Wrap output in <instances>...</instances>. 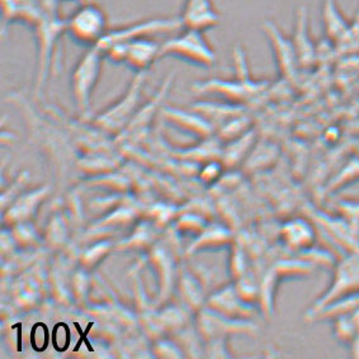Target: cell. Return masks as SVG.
Listing matches in <instances>:
<instances>
[{
    "instance_id": "obj_13",
    "label": "cell",
    "mask_w": 359,
    "mask_h": 359,
    "mask_svg": "<svg viewBox=\"0 0 359 359\" xmlns=\"http://www.w3.org/2000/svg\"><path fill=\"white\" fill-rule=\"evenodd\" d=\"M164 117L173 126L182 130L183 133H189L201 140H206L212 136L213 128L210 121L206 120L202 114L184 112L177 108H165L163 109Z\"/></svg>"
},
{
    "instance_id": "obj_19",
    "label": "cell",
    "mask_w": 359,
    "mask_h": 359,
    "mask_svg": "<svg viewBox=\"0 0 359 359\" xmlns=\"http://www.w3.org/2000/svg\"><path fill=\"white\" fill-rule=\"evenodd\" d=\"M332 325H333L334 338L338 340L340 344L351 346L354 339V334H355L353 313L335 318L332 320Z\"/></svg>"
},
{
    "instance_id": "obj_1",
    "label": "cell",
    "mask_w": 359,
    "mask_h": 359,
    "mask_svg": "<svg viewBox=\"0 0 359 359\" xmlns=\"http://www.w3.org/2000/svg\"><path fill=\"white\" fill-rule=\"evenodd\" d=\"M104 59V51L100 45H95L87 47L74 65L70 76V92L81 116H87L90 111L92 95L98 84Z\"/></svg>"
},
{
    "instance_id": "obj_8",
    "label": "cell",
    "mask_w": 359,
    "mask_h": 359,
    "mask_svg": "<svg viewBox=\"0 0 359 359\" xmlns=\"http://www.w3.org/2000/svg\"><path fill=\"white\" fill-rule=\"evenodd\" d=\"M178 29H182L180 17L145 18L128 25L111 28L98 45L103 48L114 42H127L141 37H158L161 34H173Z\"/></svg>"
},
{
    "instance_id": "obj_10",
    "label": "cell",
    "mask_w": 359,
    "mask_h": 359,
    "mask_svg": "<svg viewBox=\"0 0 359 359\" xmlns=\"http://www.w3.org/2000/svg\"><path fill=\"white\" fill-rule=\"evenodd\" d=\"M178 17L182 28L201 32H207L221 23V13L213 0H183Z\"/></svg>"
},
{
    "instance_id": "obj_16",
    "label": "cell",
    "mask_w": 359,
    "mask_h": 359,
    "mask_svg": "<svg viewBox=\"0 0 359 359\" xmlns=\"http://www.w3.org/2000/svg\"><path fill=\"white\" fill-rule=\"evenodd\" d=\"M321 22L326 40L338 45L346 36L351 22L341 12L338 0H323L321 3Z\"/></svg>"
},
{
    "instance_id": "obj_11",
    "label": "cell",
    "mask_w": 359,
    "mask_h": 359,
    "mask_svg": "<svg viewBox=\"0 0 359 359\" xmlns=\"http://www.w3.org/2000/svg\"><path fill=\"white\" fill-rule=\"evenodd\" d=\"M200 319V330L203 337L210 340L227 338L231 334L252 335L257 330V326L249 320L231 319L211 309L210 311L202 313Z\"/></svg>"
},
{
    "instance_id": "obj_20",
    "label": "cell",
    "mask_w": 359,
    "mask_h": 359,
    "mask_svg": "<svg viewBox=\"0 0 359 359\" xmlns=\"http://www.w3.org/2000/svg\"><path fill=\"white\" fill-rule=\"evenodd\" d=\"M231 240V233L227 231L224 227H212L207 233H203L196 245L198 246L197 249H212V248H221L230 243Z\"/></svg>"
},
{
    "instance_id": "obj_17",
    "label": "cell",
    "mask_w": 359,
    "mask_h": 359,
    "mask_svg": "<svg viewBox=\"0 0 359 359\" xmlns=\"http://www.w3.org/2000/svg\"><path fill=\"white\" fill-rule=\"evenodd\" d=\"M359 180V154L348 160L339 172L334 175L329 183L326 184L325 191L327 194H334L344 189L349 184H353Z\"/></svg>"
},
{
    "instance_id": "obj_25",
    "label": "cell",
    "mask_w": 359,
    "mask_h": 359,
    "mask_svg": "<svg viewBox=\"0 0 359 359\" xmlns=\"http://www.w3.org/2000/svg\"><path fill=\"white\" fill-rule=\"evenodd\" d=\"M60 3H64V1H76V3H79V4H81V3H86V1H89V0H59Z\"/></svg>"
},
{
    "instance_id": "obj_18",
    "label": "cell",
    "mask_w": 359,
    "mask_h": 359,
    "mask_svg": "<svg viewBox=\"0 0 359 359\" xmlns=\"http://www.w3.org/2000/svg\"><path fill=\"white\" fill-rule=\"evenodd\" d=\"M254 141H255V136H254L252 130L244 133L243 136H240L238 139H235V140L229 141L227 147L224 149V153H222L224 163L226 165L238 164L252 150Z\"/></svg>"
},
{
    "instance_id": "obj_2",
    "label": "cell",
    "mask_w": 359,
    "mask_h": 359,
    "mask_svg": "<svg viewBox=\"0 0 359 359\" xmlns=\"http://www.w3.org/2000/svg\"><path fill=\"white\" fill-rule=\"evenodd\" d=\"M245 60V53L241 51V48H236L235 55H233V61L236 64V72L239 75L238 79L207 80L203 83L196 84V87H194L196 92L219 95L235 106L257 97L258 94L262 93V90H264L266 84L250 79Z\"/></svg>"
},
{
    "instance_id": "obj_5",
    "label": "cell",
    "mask_w": 359,
    "mask_h": 359,
    "mask_svg": "<svg viewBox=\"0 0 359 359\" xmlns=\"http://www.w3.org/2000/svg\"><path fill=\"white\" fill-rule=\"evenodd\" d=\"M147 80V73H136V76L126 89L125 94L116 100L104 111L97 114L92 120V125L107 135L123 133L139 109L141 92Z\"/></svg>"
},
{
    "instance_id": "obj_12",
    "label": "cell",
    "mask_w": 359,
    "mask_h": 359,
    "mask_svg": "<svg viewBox=\"0 0 359 359\" xmlns=\"http://www.w3.org/2000/svg\"><path fill=\"white\" fill-rule=\"evenodd\" d=\"M285 245L296 252H309L316 241V227L307 219H293L287 221L280 230Z\"/></svg>"
},
{
    "instance_id": "obj_3",
    "label": "cell",
    "mask_w": 359,
    "mask_h": 359,
    "mask_svg": "<svg viewBox=\"0 0 359 359\" xmlns=\"http://www.w3.org/2000/svg\"><path fill=\"white\" fill-rule=\"evenodd\" d=\"M205 34L206 32L182 28L174 37L161 42V57H174L194 67L206 69L215 67L217 55Z\"/></svg>"
},
{
    "instance_id": "obj_21",
    "label": "cell",
    "mask_w": 359,
    "mask_h": 359,
    "mask_svg": "<svg viewBox=\"0 0 359 359\" xmlns=\"http://www.w3.org/2000/svg\"><path fill=\"white\" fill-rule=\"evenodd\" d=\"M335 207L338 215L359 233V200H339Z\"/></svg>"
},
{
    "instance_id": "obj_14",
    "label": "cell",
    "mask_w": 359,
    "mask_h": 359,
    "mask_svg": "<svg viewBox=\"0 0 359 359\" xmlns=\"http://www.w3.org/2000/svg\"><path fill=\"white\" fill-rule=\"evenodd\" d=\"M208 306L213 311L227 318L238 320H248L252 316L250 304L241 299L236 288L226 287L210 299Z\"/></svg>"
},
{
    "instance_id": "obj_4",
    "label": "cell",
    "mask_w": 359,
    "mask_h": 359,
    "mask_svg": "<svg viewBox=\"0 0 359 359\" xmlns=\"http://www.w3.org/2000/svg\"><path fill=\"white\" fill-rule=\"evenodd\" d=\"M65 29L75 43L92 47L100 43L111 28L106 11L98 1L89 0L79 4L67 17Z\"/></svg>"
},
{
    "instance_id": "obj_23",
    "label": "cell",
    "mask_w": 359,
    "mask_h": 359,
    "mask_svg": "<svg viewBox=\"0 0 359 359\" xmlns=\"http://www.w3.org/2000/svg\"><path fill=\"white\" fill-rule=\"evenodd\" d=\"M222 165L217 163V161H215V160H210L208 163H207L205 168L202 169V172H201V178L203 182H207V183H212L216 180H219V177H221V172H222Z\"/></svg>"
},
{
    "instance_id": "obj_6",
    "label": "cell",
    "mask_w": 359,
    "mask_h": 359,
    "mask_svg": "<svg viewBox=\"0 0 359 359\" xmlns=\"http://www.w3.org/2000/svg\"><path fill=\"white\" fill-rule=\"evenodd\" d=\"M102 50L107 60L117 65H126L136 73H147L155 61L161 59V42L155 40V37L114 42Z\"/></svg>"
},
{
    "instance_id": "obj_9",
    "label": "cell",
    "mask_w": 359,
    "mask_h": 359,
    "mask_svg": "<svg viewBox=\"0 0 359 359\" xmlns=\"http://www.w3.org/2000/svg\"><path fill=\"white\" fill-rule=\"evenodd\" d=\"M263 29L272 47L278 73L282 78H291L296 73L297 67H299L292 39L282 34L280 27L272 20H266L263 25Z\"/></svg>"
},
{
    "instance_id": "obj_7",
    "label": "cell",
    "mask_w": 359,
    "mask_h": 359,
    "mask_svg": "<svg viewBox=\"0 0 359 359\" xmlns=\"http://www.w3.org/2000/svg\"><path fill=\"white\" fill-rule=\"evenodd\" d=\"M354 293H359V252L344 254V257L335 264L333 278L329 286L309 307L305 318H310L320 309L333 302L334 299Z\"/></svg>"
},
{
    "instance_id": "obj_22",
    "label": "cell",
    "mask_w": 359,
    "mask_h": 359,
    "mask_svg": "<svg viewBox=\"0 0 359 359\" xmlns=\"http://www.w3.org/2000/svg\"><path fill=\"white\" fill-rule=\"evenodd\" d=\"M337 46L341 47L346 51L358 50L359 48V12L355 15V20L351 22L346 36L341 39Z\"/></svg>"
},
{
    "instance_id": "obj_15",
    "label": "cell",
    "mask_w": 359,
    "mask_h": 359,
    "mask_svg": "<svg viewBox=\"0 0 359 359\" xmlns=\"http://www.w3.org/2000/svg\"><path fill=\"white\" fill-rule=\"evenodd\" d=\"M292 42L297 55L299 67H311L315 61L316 48L313 46V39L309 34V14L306 7H299L297 11Z\"/></svg>"
},
{
    "instance_id": "obj_24",
    "label": "cell",
    "mask_w": 359,
    "mask_h": 359,
    "mask_svg": "<svg viewBox=\"0 0 359 359\" xmlns=\"http://www.w3.org/2000/svg\"><path fill=\"white\" fill-rule=\"evenodd\" d=\"M353 320H354V326H355V334L352 344L349 346L351 354L354 358H359V307L353 313Z\"/></svg>"
}]
</instances>
